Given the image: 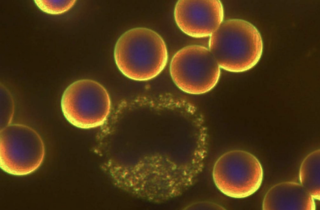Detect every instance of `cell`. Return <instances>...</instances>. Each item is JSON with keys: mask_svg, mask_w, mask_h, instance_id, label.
I'll return each mask as SVG.
<instances>
[{"mask_svg": "<svg viewBox=\"0 0 320 210\" xmlns=\"http://www.w3.org/2000/svg\"><path fill=\"white\" fill-rule=\"evenodd\" d=\"M196 209H224L223 207L215 203L211 202H200L196 204L194 207Z\"/></svg>", "mask_w": 320, "mask_h": 210, "instance_id": "cell-11", "label": "cell"}, {"mask_svg": "<svg viewBox=\"0 0 320 210\" xmlns=\"http://www.w3.org/2000/svg\"><path fill=\"white\" fill-rule=\"evenodd\" d=\"M34 1L42 12L48 14L57 15L68 11L73 6L76 1L34 0Z\"/></svg>", "mask_w": 320, "mask_h": 210, "instance_id": "cell-10", "label": "cell"}, {"mask_svg": "<svg viewBox=\"0 0 320 210\" xmlns=\"http://www.w3.org/2000/svg\"><path fill=\"white\" fill-rule=\"evenodd\" d=\"M111 100L106 89L90 79L76 81L64 91L61 100L62 113L73 125L89 129L102 125L110 111Z\"/></svg>", "mask_w": 320, "mask_h": 210, "instance_id": "cell-4", "label": "cell"}, {"mask_svg": "<svg viewBox=\"0 0 320 210\" xmlns=\"http://www.w3.org/2000/svg\"><path fill=\"white\" fill-rule=\"evenodd\" d=\"M320 149L314 150L304 159L300 167L299 178L301 184L314 198L319 200Z\"/></svg>", "mask_w": 320, "mask_h": 210, "instance_id": "cell-9", "label": "cell"}, {"mask_svg": "<svg viewBox=\"0 0 320 210\" xmlns=\"http://www.w3.org/2000/svg\"><path fill=\"white\" fill-rule=\"evenodd\" d=\"M263 171L259 160L251 153L242 150L226 152L217 160L212 177L222 193L234 198L247 197L255 193L262 183Z\"/></svg>", "mask_w": 320, "mask_h": 210, "instance_id": "cell-5", "label": "cell"}, {"mask_svg": "<svg viewBox=\"0 0 320 210\" xmlns=\"http://www.w3.org/2000/svg\"><path fill=\"white\" fill-rule=\"evenodd\" d=\"M220 67L209 50L192 45L181 49L173 56L170 71L175 85L182 90L196 95L206 93L218 83Z\"/></svg>", "mask_w": 320, "mask_h": 210, "instance_id": "cell-6", "label": "cell"}, {"mask_svg": "<svg viewBox=\"0 0 320 210\" xmlns=\"http://www.w3.org/2000/svg\"><path fill=\"white\" fill-rule=\"evenodd\" d=\"M45 155L42 139L31 127L13 124L0 131V166L4 172L17 176L30 174L40 167Z\"/></svg>", "mask_w": 320, "mask_h": 210, "instance_id": "cell-3", "label": "cell"}, {"mask_svg": "<svg viewBox=\"0 0 320 210\" xmlns=\"http://www.w3.org/2000/svg\"><path fill=\"white\" fill-rule=\"evenodd\" d=\"M209 47L220 68L241 72L258 62L263 45L261 34L253 25L234 19L222 22L210 36Z\"/></svg>", "mask_w": 320, "mask_h": 210, "instance_id": "cell-2", "label": "cell"}, {"mask_svg": "<svg viewBox=\"0 0 320 210\" xmlns=\"http://www.w3.org/2000/svg\"><path fill=\"white\" fill-rule=\"evenodd\" d=\"M175 21L186 34L195 38L210 36L223 21L224 11L219 0H179L174 12Z\"/></svg>", "mask_w": 320, "mask_h": 210, "instance_id": "cell-7", "label": "cell"}, {"mask_svg": "<svg viewBox=\"0 0 320 210\" xmlns=\"http://www.w3.org/2000/svg\"><path fill=\"white\" fill-rule=\"evenodd\" d=\"M314 198L301 184L291 181L275 184L266 193L263 200V210H313Z\"/></svg>", "mask_w": 320, "mask_h": 210, "instance_id": "cell-8", "label": "cell"}, {"mask_svg": "<svg viewBox=\"0 0 320 210\" xmlns=\"http://www.w3.org/2000/svg\"><path fill=\"white\" fill-rule=\"evenodd\" d=\"M114 56L121 73L137 81L151 79L165 68L168 60L165 42L154 31L146 28L129 29L118 38Z\"/></svg>", "mask_w": 320, "mask_h": 210, "instance_id": "cell-1", "label": "cell"}]
</instances>
